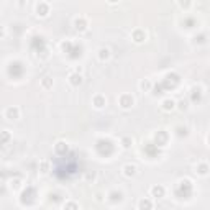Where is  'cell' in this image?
<instances>
[{"label": "cell", "mask_w": 210, "mask_h": 210, "mask_svg": "<svg viewBox=\"0 0 210 210\" xmlns=\"http://www.w3.org/2000/svg\"><path fill=\"white\" fill-rule=\"evenodd\" d=\"M120 105H122L123 108H130V107H133V97H130V95H123V97L120 98Z\"/></svg>", "instance_id": "obj_1"}, {"label": "cell", "mask_w": 210, "mask_h": 210, "mask_svg": "<svg viewBox=\"0 0 210 210\" xmlns=\"http://www.w3.org/2000/svg\"><path fill=\"white\" fill-rule=\"evenodd\" d=\"M5 117L8 118V120H17V118H18V108H13V107L7 108V110H5Z\"/></svg>", "instance_id": "obj_2"}, {"label": "cell", "mask_w": 210, "mask_h": 210, "mask_svg": "<svg viewBox=\"0 0 210 210\" xmlns=\"http://www.w3.org/2000/svg\"><path fill=\"white\" fill-rule=\"evenodd\" d=\"M125 174L126 176H135L136 174V166H130V164L125 166Z\"/></svg>", "instance_id": "obj_3"}, {"label": "cell", "mask_w": 210, "mask_h": 210, "mask_svg": "<svg viewBox=\"0 0 210 210\" xmlns=\"http://www.w3.org/2000/svg\"><path fill=\"white\" fill-rule=\"evenodd\" d=\"M82 82V77H80V74H74V76H71V84L72 85H77V84H80Z\"/></svg>", "instance_id": "obj_4"}, {"label": "cell", "mask_w": 210, "mask_h": 210, "mask_svg": "<svg viewBox=\"0 0 210 210\" xmlns=\"http://www.w3.org/2000/svg\"><path fill=\"white\" fill-rule=\"evenodd\" d=\"M163 108L164 110H172V108H174V100H164Z\"/></svg>", "instance_id": "obj_5"}, {"label": "cell", "mask_w": 210, "mask_h": 210, "mask_svg": "<svg viewBox=\"0 0 210 210\" xmlns=\"http://www.w3.org/2000/svg\"><path fill=\"white\" fill-rule=\"evenodd\" d=\"M105 102H107V100H100V98H95V107H97V108H102V107H104L105 105Z\"/></svg>", "instance_id": "obj_6"}, {"label": "cell", "mask_w": 210, "mask_h": 210, "mask_svg": "<svg viewBox=\"0 0 210 210\" xmlns=\"http://www.w3.org/2000/svg\"><path fill=\"white\" fill-rule=\"evenodd\" d=\"M151 192H153V194H158V195H161V194H163V189H161V187H159V189H158V187H153Z\"/></svg>", "instance_id": "obj_7"}]
</instances>
